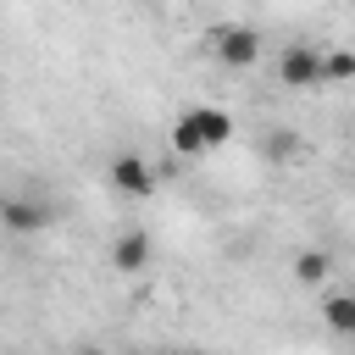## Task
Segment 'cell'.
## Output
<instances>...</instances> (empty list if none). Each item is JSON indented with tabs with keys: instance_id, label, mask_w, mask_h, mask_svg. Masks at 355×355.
I'll return each instance as SVG.
<instances>
[{
	"instance_id": "1",
	"label": "cell",
	"mask_w": 355,
	"mask_h": 355,
	"mask_svg": "<svg viewBox=\"0 0 355 355\" xmlns=\"http://www.w3.org/2000/svg\"><path fill=\"white\" fill-rule=\"evenodd\" d=\"M205 50H211V61L244 72V67L261 61V33H255L250 22H216V28L205 33Z\"/></svg>"
},
{
	"instance_id": "2",
	"label": "cell",
	"mask_w": 355,
	"mask_h": 355,
	"mask_svg": "<svg viewBox=\"0 0 355 355\" xmlns=\"http://www.w3.org/2000/svg\"><path fill=\"white\" fill-rule=\"evenodd\" d=\"M277 83L283 89H327V50L322 44H283L277 50Z\"/></svg>"
},
{
	"instance_id": "3",
	"label": "cell",
	"mask_w": 355,
	"mask_h": 355,
	"mask_svg": "<svg viewBox=\"0 0 355 355\" xmlns=\"http://www.w3.org/2000/svg\"><path fill=\"white\" fill-rule=\"evenodd\" d=\"M105 178H111V189H116V194H133V200L155 194V166H150L144 155H133V150H122V155L105 166Z\"/></svg>"
},
{
	"instance_id": "4",
	"label": "cell",
	"mask_w": 355,
	"mask_h": 355,
	"mask_svg": "<svg viewBox=\"0 0 355 355\" xmlns=\"http://www.w3.org/2000/svg\"><path fill=\"white\" fill-rule=\"evenodd\" d=\"M150 255H155V244H150V233H144V227H122V233H116V244H111V266H116V272H128V277H133V272H144V266H150Z\"/></svg>"
},
{
	"instance_id": "5",
	"label": "cell",
	"mask_w": 355,
	"mask_h": 355,
	"mask_svg": "<svg viewBox=\"0 0 355 355\" xmlns=\"http://www.w3.org/2000/svg\"><path fill=\"white\" fill-rule=\"evenodd\" d=\"M0 222H6V233H39V227H50V205H39L28 194H11L0 205Z\"/></svg>"
},
{
	"instance_id": "6",
	"label": "cell",
	"mask_w": 355,
	"mask_h": 355,
	"mask_svg": "<svg viewBox=\"0 0 355 355\" xmlns=\"http://www.w3.org/2000/svg\"><path fill=\"white\" fill-rule=\"evenodd\" d=\"M189 116H194V122H200V133H205V144H211V150H216V144H227V139H233V116H227V111H222V105H194V111H189Z\"/></svg>"
},
{
	"instance_id": "7",
	"label": "cell",
	"mask_w": 355,
	"mask_h": 355,
	"mask_svg": "<svg viewBox=\"0 0 355 355\" xmlns=\"http://www.w3.org/2000/svg\"><path fill=\"white\" fill-rule=\"evenodd\" d=\"M172 150H178V155H205V150H211V144H205V133H200V122H194L189 111L172 122Z\"/></svg>"
},
{
	"instance_id": "8",
	"label": "cell",
	"mask_w": 355,
	"mask_h": 355,
	"mask_svg": "<svg viewBox=\"0 0 355 355\" xmlns=\"http://www.w3.org/2000/svg\"><path fill=\"white\" fill-rule=\"evenodd\" d=\"M322 322H327L333 333H344V338H355V294H333V300L322 305Z\"/></svg>"
},
{
	"instance_id": "9",
	"label": "cell",
	"mask_w": 355,
	"mask_h": 355,
	"mask_svg": "<svg viewBox=\"0 0 355 355\" xmlns=\"http://www.w3.org/2000/svg\"><path fill=\"white\" fill-rule=\"evenodd\" d=\"M327 272H333V255H327V250H300V255H294V277H300V283H322Z\"/></svg>"
},
{
	"instance_id": "10",
	"label": "cell",
	"mask_w": 355,
	"mask_h": 355,
	"mask_svg": "<svg viewBox=\"0 0 355 355\" xmlns=\"http://www.w3.org/2000/svg\"><path fill=\"white\" fill-rule=\"evenodd\" d=\"M327 83H355V50H344V44L327 50Z\"/></svg>"
},
{
	"instance_id": "11",
	"label": "cell",
	"mask_w": 355,
	"mask_h": 355,
	"mask_svg": "<svg viewBox=\"0 0 355 355\" xmlns=\"http://www.w3.org/2000/svg\"><path fill=\"white\" fill-rule=\"evenodd\" d=\"M300 150V139L288 133V128H272V139H266V161H288Z\"/></svg>"
}]
</instances>
